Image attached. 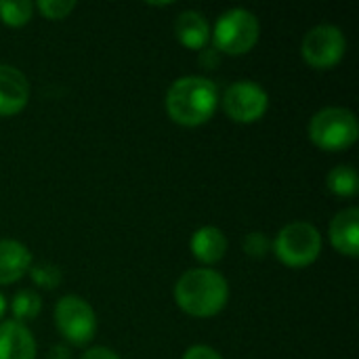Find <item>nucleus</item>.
Masks as SVG:
<instances>
[{
	"label": "nucleus",
	"instance_id": "1",
	"mask_svg": "<svg viewBox=\"0 0 359 359\" xmlns=\"http://www.w3.org/2000/svg\"><path fill=\"white\" fill-rule=\"evenodd\" d=\"M219 105V88L204 76H183L166 93V111L181 126H200L212 118Z\"/></svg>",
	"mask_w": 359,
	"mask_h": 359
},
{
	"label": "nucleus",
	"instance_id": "2",
	"mask_svg": "<svg viewBox=\"0 0 359 359\" xmlns=\"http://www.w3.org/2000/svg\"><path fill=\"white\" fill-rule=\"evenodd\" d=\"M229 284L227 280L208 267L185 271L175 286L177 305L194 318H212L227 305Z\"/></svg>",
	"mask_w": 359,
	"mask_h": 359
},
{
	"label": "nucleus",
	"instance_id": "3",
	"mask_svg": "<svg viewBox=\"0 0 359 359\" xmlns=\"http://www.w3.org/2000/svg\"><path fill=\"white\" fill-rule=\"evenodd\" d=\"M309 139L326 149L341 151L351 147L359 137V124L355 114L347 107L330 105L313 114L309 120Z\"/></svg>",
	"mask_w": 359,
	"mask_h": 359
},
{
	"label": "nucleus",
	"instance_id": "4",
	"mask_svg": "<svg viewBox=\"0 0 359 359\" xmlns=\"http://www.w3.org/2000/svg\"><path fill=\"white\" fill-rule=\"evenodd\" d=\"M259 34L261 25L255 13L236 6L219 15L215 29L210 32V38L217 50H223L227 55H244L252 50V46L259 42Z\"/></svg>",
	"mask_w": 359,
	"mask_h": 359
},
{
	"label": "nucleus",
	"instance_id": "5",
	"mask_svg": "<svg viewBox=\"0 0 359 359\" xmlns=\"http://www.w3.org/2000/svg\"><path fill=\"white\" fill-rule=\"evenodd\" d=\"M276 257L288 267H307L322 252V233L307 221H294L280 229L271 242Z\"/></svg>",
	"mask_w": 359,
	"mask_h": 359
},
{
	"label": "nucleus",
	"instance_id": "6",
	"mask_svg": "<svg viewBox=\"0 0 359 359\" xmlns=\"http://www.w3.org/2000/svg\"><path fill=\"white\" fill-rule=\"evenodd\" d=\"M55 326L67 343L86 345L97 332V316L82 297L65 294L55 305Z\"/></svg>",
	"mask_w": 359,
	"mask_h": 359
},
{
	"label": "nucleus",
	"instance_id": "7",
	"mask_svg": "<svg viewBox=\"0 0 359 359\" xmlns=\"http://www.w3.org/2000/svg\"><path fill=\"white\" fill-rule=\"evenodd\" d=\"M347 50V38L341 27L332 23H320L311 27L301 44L303 59L316 69L334 67Z\"/></svg>",
	"mask_w": 359,
	"mask_h": 359
},
{
	"label": "nucleus",
	"instance_id": "8",
	"mask_svg": "<svg viewBox=\"0 0 359 359\" xmlns=\"http://www.w3.org/2000/svg\"><path fill=\"white\" fill-rule=\"evenodd\" d=\"M221 103H223L225 114L233 122L250 124L265 116L269 107V95L255 80H238L225 88Z\"/></svg>",
	"mask_w": 359,
	"mask_h": 359
},
{
	"label": "nucleus",
	"instance_id": "9",
	"mask_svg": "<svg viewBox=\"0 0 359 359\" xmlns=\"http://www.w3.org/2000/svg\"><path fill=\"white\" fill-rule=\"evenodd\" d=\"M29 99V82L21 69L0 63V116L19 114Z\"/></svg>",
	"mask_w": 359,
	"mask_h": 359
},
{
	"label": "nucleus",
	"instance_id": "10",
	"mask_svg": "<svg viewBox=\"0 0 359 359\" xmlns=\"http://www.w3.org/2000/svg\"><path fill=\"white\" fill-rule=\"evenodd\" d=\"M0 359H36V341L25 324L15 320L0 324Z\"/></svg>",
	"mask_w": 359,
	"mask_h": 359
},
{
	"label": "nucleus",
	"instance_id": "11",
	"mask_svg": "<svg viewBox=\"0 0 359 359\" xmlns=\"http://www.w3.org/2000/svg\"><path fill=\"white\" fill-rule=\"evenodd\" d=\"M330 242L332 246L347 257H358L359 255V208L349 206L341 212L330 223Z\"/></svg>",
	"mask_w": 359,
	"mask_h": 359
},
{
	"label": "nucleus",
	"instance_id": "12",
	"mask_svg": "<svg viewBox=\"0 0 359 359\" xmlns=\"http://www.w3.org/2000/svg\"><path fill=\"white\" fill-rule=\"evenodd\" d=\"M32 267V252L19 240H0V286L19 282Z\"/></svg>",
	"mask_w": 359,
	"mask_h": 359
},
{
	"label": "nucleus",
	"instance_id": "13",
	"mask_svg": "<svg viewBox=\"0 0 359 359\" xmlns=\"http://www.w3.org/2000/svg\"><path fill=\"white\" fill-rule=\"evenodd\" d=\"M189 248L194 252V257L206 265H212V263H219L225 252H227V238L225 233L215 227V225H206V227H200L191 240H189Z\"/></svg>",
	"mask_w": 359,
	"mask_h": 359
},
{
	"label": "nucleus",
	"instance_id": "14",
	"mask_svg": "<svg viewBox=\"0 0 359 359\" xmlns=\"http://www.w3.org/2000/svg\"><path fill=\"white\" fill-rule=\"evenodd\" d=\"M175 36L187 48H204L210 40V25L198 11H183L175 19Z\"/></svg>",
	"mask_w": 359,
	"mask_h": 359
},
{
	"label": "nucleus",
	"instance_id": "15",
	"mask_svg": "<svg viewBox=\"0 0 359 359\" xmlns=\"http://www.w3.org/2000/svg\"><path fill=\"white\" fill-rule=\"evenodd\" d=\"M326 185H328V189H330L334 196L351 198V196L358 194L359 189L358 170H355L351 164H339V166H334V168L328 172Z\"/></svg>",
	"mask_w": 359,
	"mask_h": 359
},
{
	"label": "nucleus",
	"instance_id": "16",
	"mask_svg": "<svg viewBox=\"0 0 359 359\" xmlns=\"http://www.w3.org/2000/svg\"><path fill=\"white\" fill-rule=\"evenodd\" d=\"M42 309V299L38 292L25 288V290H19L13 301H11V311L15 316V322H27V320H34Z\"/></svg>",
	"mask_w": 359,
	"mask_h": 359
},
{
	"label": "nucleus",
	"instance_id": "17",
	"mask_svg": "<svg viewBox=\"0 0 359 359\" xmlns=\"http://www.w3.org/2000/svg\"><path fill=\"white\" fill-rule=\"evenodd\" d=\"M34 15V4L29 0H0V19L6 25H25Z\"/></svg>",
	"mask_w": 359,
	"mask_h": 359
},
{
	"label": "nucleus",
	"instance_id": "18",
	"mask_svg": "<svg viewBox=\"0 0 359 359\" xmlns=\"http://www.w3.org/2000/svg\"><path fill=\"white\" fill-rule=\"evenodd\" d=\"M29 276L34 280L36 286L40 288H46V290H53L61 284L63 276H61V269L50 263V261H38L29 267Z\"/></svg>",
	"mask_w": 359,
	"mask_h": 359
},
{
	"label": "nucleus",
	"instance_id": "19",
	"mask_svg": "<svg viewBox=\"0 0 359 359\" xmlns=\"http://www.w3.org/2000/svg\"><path fill=\"white\" fill-rule=\"evenodd\" d=\"M36 6L46 19H65L76 8V2L74 0H40Z\"/></svg>",
	"mask_w": 359,
	"mask_h": 359
},
{
	"label": "nucleus",
	"instance_id": "20",
	"mask_svg": "<svg viewBox=\"0 0 359 359\" xmlns=\"http://www.w3.org/2000/svg\"><path fill=\"white\" fill-rule=\"evenodd\" d=\"M271 250V240L263 231H250L244 238V252L252 259H263Z\"/></svg>",
	"mask_w": 359,
	"mask_h": 359
},
{
	"label": "nucleus",
	"instance_id": "21",
	"mask_svg": "<svg viewBox=\"0 0 359 359\" xmlns=\"http://www.w3.org/2000/svg\"><path fill=\"white\" fill-rule=\"evenodd\" d=\"M183 359H223L221 358V353H217L212 347H208V345H194V347H189L187 351H185V355Z\"/></svg>",
	"mask_w": 359,
	"mask_h": 359
},
{
	"label": "nucleus",
	"instance_id": "22",
	"mask_svg": "<svg viewBox=\"0 0 359 359\" xmlns=\"http://www.w3.org/2000/svg\"><path fill=\"white\" fill-rule=\"evenodd\" d=\"M80 359H120V355L107 347H90L82 353Z\"/></svg>",
	"mask_w": 359,
	"mask_h": 359
},
{
	"label": "nucleus",
	"instance_id": "23",
	"mask_svg": "<svg viewBox=\"0 0 359 359\" xmlns=\"http://www.w3.org/2000/svg\"><path fill=\"white\" fill-rule=\"evenodd\" d=\"M46 359H69V349L65 345H55V347H50Z\"/></svg>",
	"mask_w": 359,
	"mask_h": 359
},
{
	"label": "nucleus",
	"instance_id": "24",
	"mask_svg": "<svg viewBox=\"0 0 359 359\" xmlns=\"http://www.w3.org/2000/svg\"><path fill=\"white\" fill-rule=\"evenodd\" d=\"M4 311H6V299L0 294V320H2V316H4Z\"/></svg>",
	"mask_w": 359,
	"mask_h": 359
}]
</instances>
